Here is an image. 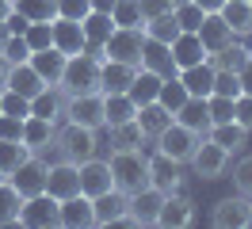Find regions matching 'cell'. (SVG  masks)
Returning a JSON list of instances; mask_svg holds the SVG:
<instances>
[{"instance_id":"6da1fadb","label":"cell","mask_w":252,"mask_h":229,"mask_svg":"<svg viewBox=\"0 0 252 229\" xmlns=\"http://www.w3.org/2000/svg\"><path fill=\"white\" fill-rule=\"evenodd\" d=\"M99 69H103V61H99V54H92V50L69 54L58 88H62L65 96H88V92H99Z\"/></svg>"},{"instance_id":"7a4b0ae2","label":"cell","mask_w":252,"mask_h":229,"mask_svg":"<svg viewBox=\"0 0 252 229\" xmlns=\"http://www.w3.org/2000/svg\"><path fill=\"white\" fill-rule=\"evenodd\" d=\"M107 164H111V176H115V187L123 195L149 187V157L142 149H115Z\"/></svg>"},{"instance_id":"3957f363","label":"cell","mask_w":252,"mask_h":229,"mask_svg":"<svg viewBox=\"0 0 252 229\" xmlns=\"http://www.w3.org/2000/svg\"><path fill=\"white\" fill-rule=\"evenodd\" d=\"M142 46H145V31L142 27H115L107 34V42L99 46V61L142 65Z\"/></svg>"},{"instance_id":"277c9868","label":"cell","mask_w":252,"mask_h":229,"mask_svg":"<svg viewBox=\"0 0 252 229\" xmlns=\"http://www.w3.org/2000/svg\"><path fill=\"white\" fill-rule=\"evenodd\" d=\"M54 145H58V153H62L65 161L80 164V161H88V157H95V153H99V134H95L92 126L65 122V130H58Z\"/></svg>"},{"instance_id":"5b68a950","label":"cell","mask_w":252,"mask_h":229,"mask_svg":"<svg viewBox=\"0 0 252 229\" xmlns=\"http://www.w3.org/2000/svg\"><path fill=\"white\" fill-rule=\"evenodd\" d=\"M199 137H203V134H195V130H188L184 122H176V119H172L157 137H153V141H157V153L172 157L176 164H188L191 153H195V145H199Z\"/></svg>"},{"instance_id":"8992f818","label":"cell","mask_w":252,"mask_h":229,"mask_svg":"<svg viewBox=\"0 0 252 229\" xmlns=\"http://www.w3.org/2000/svg\"><path fill=\"white\" fill-rule=\"evenodd\" d=\"M229 157H233V153H225L214 137H199V145H195L188 164L195 168L199 180H221V176L229 172Z\"/></svg>"},{"instance_id":"52a82bcc","label":"cell","mask_w":252,"mask_h":229,"mask_svg":"<svg viewBox=\"0 0 252 229\" xmlns=\"http://www.w3.org/2000/svg\"><path fill=\"white\" fill-rule=\"evenodd\" d=\"M65 122H77V126H103V92H88V96H65Z\"/></svg>"},{"instance_id":"ba28073f","label":"cell","mask_w":252,"mask_h":229,"mask_svg":"<svg viewBox=\"0 0 252 229\" xmlns=\"http://www.w3.org/2000/svg\"><path fill=\"white\" fill-rule=\"evenodd\" d=\"M58 210H62V202L54 195H31L23 198V206H19V226H31V229H50L58 226Z\"/></svg>"},{"instance_id":"9c48e42d","label":"cell","mask_w":252,"mask_h":229,"mask_svg":"<svg viewBox=\"0 0 252 229\" xmlns=\"http://www.w3.org/2000/svg\"><path fill=\"white\" fill-rule=\"evenodd\" d=\"M46 195H54L58 202L80 195V164L65 161V157L58 164H46Z\"/></svg>"},{"instance_id":"30bf717a","label":"cell","mask_w":252,"mask_h":229,"mask_svg":"<svg viewBox=\"0 0 252 229\" xmlns=\"http://www.w3.org/2000/svg\"><path fill=\"white\" fill-rule=\"evenodd\" d=\"M107 191H115V176H111L107 161H99V157L80 161V195L99 198V195H107Z\"/></svg>"},{"instance_id":"8fae6325","label":"cell","mask_w":252,"mask_h":229,"mask_svg":"<svg viewBox=\"0 0 252 229\" xmlns=\"http://www.w3.org/2000/svg\"><path fill=\"white\" fill-rule=\"evenodd\" d=\"M8 180H12V187H16L23 198L42 195V191H46V161H38V153H31V157H27Z\"/></svg>"},{"instance_id":"7c38bea8","label":"cell","mask_w":252,"mask_h":229,"mask_svg":"<svg viewBox=\"0 0 252 229\" xmlns=\"http://www.w3.org/2000/svg\"><path fill=\"white\" fill-rule=\"evenodd\" d=\"M191 222H195V202H191L188 195L172 191V195H164V198H160L157 226H164V229H188Z\"/></svg>"},{"instance_id":"4fadbf2b","label":"cell","mask_w":252,"mask_h":229,"mask_svg":"<svg viewBox=\"0 0 252 229\" xmlns=\"http://www.w3.org/2000/svg\"><path fill=\"white\" fill-rule=\"evenodd\" d=\"M210 222L218 229H249L252 226V206L245 195H233V198H221L214 214H210Z\"/></svg>"},{"instance_id":"5bb4252c","label":"cell","mask_w":252,"mask_h":229,"mask_svg":"<svg viewBox=\"0 0 252 229\" xmlns=\"http://www.w3.org/2000/svg\"><path fill=\"white\" fill-rule=\"evenodd\" d=\"M160 191L157 187H142V191H134L130 202H126V218H130V226H157V210H160Z\"/></svg>"},{"instance_id":"9a60e30c","label":"cell","mask_w":252,"mask_h":229,"mask_svg":"<svg viewBox=\"0 0 252 229\" xmlns=\"http://www.w3.org/2000/svg\"><path fill=\"white\" fill-rule=\"evenodd\" d=\"M195 34H199V42H203L206 58H210V54H218L221 46H229V42L237 38L233 31H229V23L221 19V12H206V15H203V23H199V31H195Z\"/></svg>"},{"instance_id":"2e32d148","label":"cell","mask_w":252,"mask_h":229,"mask_svg":"<svg viewBox=\"0 0 252 229\" xmlns=\"http://www.w3.org/2000/svg\"><path fill=\"white\" fill-rule=\"evenodd\" d=\"M126 202H130V195H123L119 187L107 191V195H99V198H92L95 226H130V218H126Z\"/></svg>"},{"instance_id":"e0dca14e","label":"cell","mask_w":252,"mask_h":229,"mask_svg":"<svg viewBox=\"0 0 252 229\" xmlns=\"http://www.w3.org/2000/svg\"><path fill=\"white\" fill-rule=\"evenodd\" d=\"M54 137H58V122L42 119V115H27V119H23V134H19V141H23L31 153H46L50 145H54Z\"/></svg>"},{"instance_id":"ac0fdd59","label":"cell","mask_w":252,"mask_h":229,"mask_svg":"<svg viewBox=\"0 0 252 229\" xmlns=\"http://www.w3.org/2000/svg\"><path fill=\"white\" fill-rule=\"evenodd\" d=\"M180 164H176L172 157H164V153H153L149 157V187H157L160 195H172L180 191Z\"/></svg>"},{"instance_id":"d6986e66","label":"cell","mask_w":252,"mask_h":229,"mask_svg":"<svg viewBox=\"0 0 252 229\" xmlns=\"http://www.w3.org/2000/svg\"><path fill=\"white\" fill-rule=\"evenodd\" d=\"M58 226H65V229H88V226H95L92 198H88V195L62 198V210H58Z\"/></svg>"},{"instance_id":"ffe728a7","label":"cell","mask_w":252,"mask_h":229,"mask_svg":"<svg viewBox=\"0 0 252 229\" xmlns=\"http://www.w3.org/2000/svg\"><path fill=\"white\" fill-rule=\"evenodd\" d=\"M4 88H8V92H19V96H27V99H34L38 92L46 88V80L34 73L31 61H16V65L8 69V80H4Z\"/></svg>"},{"instance_id":"44dd1931","label":"cell","mask_w":252,"mask_h":229,"mask_svg":"<svg viewBox=\"0 0 252 229\" xmlns=\"http://www.w3.org/2000/svg\"><path fill=\"white\" fill-rule=\"evenodd\" d=\"M168 50H172L176 73H180V69H191V65H199V61H206V50H203V42H199L195 31H180V38H176Z\"/></svg>"},{"instance_id":"7402d4cb","label":"cell","mask_w":252,"mask_h":229,"mask_svg":"<svg viewBox=\"0 0 252 229\" xmlns=\"http://www.w3.org/2000/svg\"><path fill=\"white\" fill-rule=\"evenodd\" d=\"M160 84H164V76H160V73H153V69L138 65V73H134V80H130L126 96L134 99V107H142V103H153V99L160 96Z\"/></svg>"},{"instance_id":"603a6c76","label":"cell","mask_w":252,"mask_h":229,"mask_svg":"<svg viewBox=\"0 0 252 229\" xmlns=\"http://www.w3.org/2000/svg\"><path fill=\"white\" fill-rule=\"evenodd\" d=\"M50 31H54V46H58L62 54H80V50H88V46H84V31H80L77 19H62V15H54Z\"/></svg>"},{"instance_id":"cb8c5ba5","label":"cell","mask_w":252,"mask_h":229,"mask_svg":"<svg viewBox=\"0 0 252 229\" xmlns=\"http://www.w3.org/2000/svg\"><path fill=\"white\" fill-rule=\"evenodd\" d=\"M65 61H69V54H62L58 46H46V50H34L31 54V65H34V73L42 76L46 84H58L65 73Z\"/></svg>"},{"instance_id":"d4e9b609","label":"cell","mask_w":252,"mask_h":229,"mask_svg":"<svg viewBox=\"0 0 252 229\" xmlns=\"http://www.w3.org/2000/svg\"><path fill=\"white\" fill-rule=\"evenodd\" d=\"M180 84L188 88V96H199L206 99L210 92H214V65L210 61H199V65H191V69H180Z\"/></svg>"},{"instance_id":"484cf974","label":"cell","mask_w":252,"mask_h":229,"mask_svg":"<svg viewBox=\"0 0 252 229\" xmlns=\"http://www.w3.org/2000/svg\"><path fill=\"white\" fill-rule=\"evenodd\" d=\"M138 73V65H126V61H103V69H99V92L111 96V92H126L130 88V80Z\"/></svg>"},{"instance_id":"4316f807","label":"cell","mask_w":252,"mask_h":229,"mask_svg":"<svg viewBox=\"0 0 252 229\" xmlns=\"http://www.w3.org/2000/svg\"><path fill=\"white\" fill-rule=\"evenodd\" d=\"M172 119H176V115H172L164 103H157V99H153V103H142L138 111H134V122L142 126V134H145V137H157Z\"/></svg>"},{"instance_id":"83f0119b","label":"cell","mask_w":252,"mask_h":229,"mask_svg":"<svg viewBox=\"0 0 252 229\" xmlns=\"http://www.w3.org/2000/svg\"><path fill=\"white\" fill-rule=\"evenodd\" d=\"M80 31H84V46H88L92 54H99V46L107 42V34L115 31V23H111L107 12H88L80 19Z\"/></svg>"},{"instance_id":"f1b7e54d","label":"cell","mask_w":252,"mask_h":229,"mask_svg":"<svg viewBox=\"0 0 252 229\" xmlns=\"http://www.w3.org/2000/svg\"><path fill=\"white\" fill-rule=\"evenodd\" d=\"M176 122H184V126H188V130H195V134H206V130H210V107H206V99L188 96V99H184V107L176 111Z\"/></svg>"},{"instance_id":"f546056e","label":"cell","mask_w":252,"mask_h":229,"mask_svg":"<svg viewBox=\"0 0 252 229\" xmlns=\"http://www.w3.org/2000/svg\"><path fill=\"white\" fill-rule=\"evenodd\" d=\"M31 115H42V119L58 122L65 115V92L58 88V84H46V88L31 99Z\"/></svg>"},{"instance_id":"4dcf8cb0","label":"cell","mask_w":252,"mask_h":229,"mask_svg":"<svg viewBox=\"0 0 252 229\" xmlns=\"http://www.w3.org/2000/svg\"><path fill=\"white\" fill-rule=\"evenodd\" d=\"M134 99L126 96V92H111L103 96V126H119V122H130L134 119Z\"/></svg>"},{"instance_id":"1f68e13d","label":"cell","mask_w":252,"mask_h":229,"mask_svg":"<svg viewBox=\"0 0 252 229\" xmlns=\"http://www.w3.org/2000/svg\"><path fill=\"white\" fill-rule=\"evenodd\" d=\"M218 12H221V19L229 23V31H233L237 38H241V34H252V8H249V0H225Z\"/></svg>"},{"instance_id":"d6a6232c","label":"cell","mask_w":252,"mask_h":229,"mask_svg":"<svg viewBox=\"0 0 252 229\" xmlns=\"http://www.w3.org/2000/svg\"><path fill=\"white\" fill-rule=\"evenodd\" d=\"M142 65H145V69H153V73H160V76H172L176 73L172 50H168L164 42H153V38H145V46H142Z\"/></svg>"},{"instance_id":"836d02e7","label":"cell","mask_w":252,"mask_h":229,"mask_svg":"<svg viewBox=\"0 0 252 229\" xmlns=\"http://www.w3.org/2000/svg\"><path fill=\"white\" fill-rule=\"evenodd\" d=\"M206 137H214L225 153H237L245 141H249V130H245V126H237V122H214V126L206 130Z\"/></svg>"},{"instance_id":"e575fe53","label":"cell","mask_w":252,"mask_h":229,"mask_svg":"<svg viewBox=\"0 0 252 229\" xmlns=\"http://www.w3.org/2000/svg\"><path fill=\"white\" fill-rule=\"evenodd\" d=\"M145 38H153V42H164V46H172L176 38H180V23H176V15L172 12H164L157 15V19H145Z\"/></svg>"},{"instance_id":"d590c367","label":"cell","mask_w":252,"mask_h":229,"mask_svg":"<svg viewBox=\"0 0 252 229\" xmlns=\"http://www.w3.org/2000/svg\"><path fill=\"white\" fill-rule=\"evenodd\" d=\"M111 23L115 27H145L142 0H115L111 4Z\"/></svg>"},{"instance_id":"8d00e7d4","label":"cell","mask_w":252,"mask_h":229,"mask_svg":"<svg viewBox=\"0 0 252 229\" xmlns=\"http://www.w3.org/2000/svg\"><path fill=\"white\" fill-rule=\"evenodd\" d=\"M27 157H31V149H27L19 137L16 141H12V137H0V172H4V176H12Z\"/></svg>"},{"instance_id":"74e56055","label":"cell","mask_w":252,"mask_h":229,"mask_svg":"<svg viewBox=\"0 0 252 229\" xmlns=\"http://www.w3.org/2000/svg\"><path fill=\"white\" fill-rule=\"evenodd\" d=\"M19 206H23V195L12 187V180H0V226H16Z\"/></svg>"},{"instance_id":"f35d334b","label":"cell","mask_w":252,"mask_h":229,"mask_svg":"<svg viewBox=\"0 0 252 229\" xmlns=\"http://www.w3.org/2000/svg\"><path fill=\"white\" fill-rule=\"evenodd\" d=\"M16 12L27 23H50L58 15V0H16Z\"/></svg>"},{"instance_id":"ab89813d","label":"cell","mask_w":252,"mask_h":229,"mask_svg":"<svg viewBox=\"0 0 252 229\" xmlns=\"http://www.w3.org/2000/svg\"><path fill=\"white\" fill-rule=\"evenodd\" d=\"M107 130H111V145H115V149H142V141H145L142 126L134 119L119 122V126H107Z\"/></svg>"},{"instance_id":"60d3db41","label":"cell","mask_w":252,"mask_h":229,"mask_svg":"<svg viewBox=\"0 0 252 229\" xmlns=\"http://www.w3.org/2000/svg\"><path fill=\"white\" fill-rule=\"evenodd\" d=\"M245 58H249V50H245V46H237V38L229 46H221L218 54H210V65H214V69H225V73H237V69H241V65H245Z\"/></svg>"},{"instance_id":"b9f144b4","label":"cell","mask_w":252,"mask_h":229,"mask_svg":"<svg viewBox=\"0 0 252 229\" xmlns=\"http://www.w3.org/2000/svg\"><path fill=\"white\" fill-rule=\"evenodd\" d=\"M184 99H188V88H184V84H180V76H164V84H160V96H157V103H164L168 107V111H180V107H184Z\"/></svg>"},{"instance_id":"7bdbcfd3","label":"cell","mask_w":252,"mask_h":229,"mask_svg":"<svg viewBox=\"0 0 252 229\" xmlns=\"http://www.w3.org/2000/svg\"><path fill=\"white\" fill-rule=\"evenodd\" d=\"M172 15H176V23H180V31H199V23H203L206 12L195 4V0H188V4H176Z\"/></svg>"},{"instance_id":"ee69618b","label":"cell","mask_w":252,"mask_h":229,"mask_svg":"<svg viewBox=\"0 0 252 229\" xmlns=\"http://www.w3.org/2000/svg\"><path fill=\"white\" fill-rule=\"evenodd\" d=\"M54 23V19H50ZM50 23H27V31H23V38H27V46L34 50H46V46H54V31H50Z\"/></svg>"},{"instance_id":"f6af8a7d","label":"cell","mask_w":252,"mask_h":229,"mask_svg":"<svg viewBox=\"0 0 252 229\" xmlns=\"http://www.w3.org/2000/svg\"><path fill=\"white\" fill-rule=\"evenodd\" d=\"M0 103H4V115H12V119H27L31 115V99L27 96H19V92H0Z\"/></svg>"},{"instance_id":"bcb514c9","label":"cell","mask_w":252,"mask_h":229,"mask_svg":"<svg viewBox=\"0 0 252 229\" xmlns=\"http://www.w3.org/2000/svg\"><path fill=\"white\" fill-rule=\"evenodd\" d=\"M210 96H229V99H237V96H241V76L225 73V69H214V92H210Z\"/></svg>"},{"instance_id":"7dc6e473","label":"cell","mask_w":252,"mask_h":229,"mask_svg":"<svg viewBox=\"0 0 252 229\" xmlns=\"http://www.w3.org/2000/svg\"><path fill=\"white\" fill-rule=\"evenodd\" d=\"M233 187H237V195L252 198V157H241L233 164Z\"/></svg>"},{"instance_id":"c3c4849f","label":"cell","mask_w":252,"mask_h":229,"mask_svg":"<svg viewBox=\"0 0 252 229\" xmlns=\"http://www.w3.org/2000/svg\"><path fill=\"white\" fill-rule=\"evenodd\" d=\"M206 107H210V126L214 122H233V99L229 96H206Z\"/></svg>"},{"instance_id":"681fc988","label":"cell","mask_w":252,"mask_h":229,"mask_svg":"<svg viewBox=\"0 0 252 229\" xmlns=\"http://www.w3.org/2000/svg\"><path fill=\"white\" fill-rule=\"evenodd\" d=\"M233 122H237V126H245V130L252 134V96H249V92H241V96L233 99Z\"/></svg>"},{"instance_id":"f907efd6","label":"cell","mask_w":252,"mask_h":229,"mask_svg":"<svg viewBox=\"0 0 252 229\" xmlns=\"http://www.w3.org/2000/svg\"><path fill=\"white\" fill-rule=\"evenodd\" d=\"M4 58L12 61V65H16V61H31V46H27V38H23V34H12V38L4 42Z\"/></svg>"},{"instance_id":"816d5d0a","label":"cell","mask_w":252,"mask_h":229,"mask_svg":"<svg viewBox=\"0 0 252 229\" xmlns=\"http://www.w3.org/2000/svg\"><path fill=\"white\" fill-rule=\"evenodd\" d=\"M92 12V0H58V15L62 19H84V15Z\"/></svg>"},{"instance_id":"f5cc1de1","label":"cell","mask_w":252,"mask_h":229,"mask_svg":"<svg viewBox=\"0 0 252 229\" xmlns=\"http://www.w3.org/2000/svg\"><path fill=\"white\" fill-rule=\"evenodd\" d=\"M172 12V0H142V15L145 19H157V15Z\"/></svg>"},{"instance_id":"db71d44e","label":"cell","mask_w":252,"mask_h":229,"mask_svg":"<svg viewBox=\"0 0 252 229\" xmlns=\"http://www.w3.org/2000/svg\"><path fill=\"white\" fill-rule=\"evenodd\" d=\"M23 134V119H12V115H0V137H16Z\"/></svg>"},{"instance_id":"11a10c76","label":"cell","mask_w":252,"mask_h":229,"mask_svg":"<svg viewBox=\"0 0 252 229\" xmlns=\"http://www.w3.org/2000/svg\"><path fill=\"white\" fill-rule=\"evenodd\" d=\"M237 76H241V92L252 96V50H249V58H245V65L237 69Z\"/></svg>"},{"instance_id":"9f6ffc18","label":"cell","mask_w":252,"mask_h":229,"mask_svg":"<svg viewBox=\"0 0 252 229\" xmlns=\"http://www.w3.org/2000/svg\"><path fill=\"white\" fill-rule=\"evenodd\" d=\"M12 12H16V4H12V0H0V23H8Z\"/></svg>"},{"instance_id":"6f0895ef","label":"cell","mask_w":252,"mask_h":229,"mask_svg":"<svg viewBox=\"0 0 252 229\" xmlns=\"http://www.w3.org/2000/svg\"><path fill=\"white\" fill-rule=\"evenodd\" d=\"M195 4H199L203 12H218V8H221V4H225V0H195Z\"/></svg>"},{"instance_id":"680465c9","label":"cell","mask_w":252,"mask_h":229,"mask_svg":"<svg viewBox=\"0 0 252 229\" xmlns=\"http://www.w3.org/2000/svg\"><path fill=\"white\" fill-rule=\"evenodd\" d=\"M8 69H12V61L0 54V88H4V80H8Z\"/></svg>"},{"instance_id":"91938a15","label":"cell","mask_w":252,"mask_h":229,"mask_svg":"<svg viewBox=\"0 0 252 229\" xmlns=\"http://www.w3.org/2000/svg\"><path fill=\"white\" fill-rule=\"evenodd\" d=\"M12 38V31H8V23H0V54H4V42Z\"/></svg>"},{"instance_id":"94428289","label":"cell","mask_w":252,"mask_h":229,"mask_svg":"<svg viewBox=\"0 0 252 229\" xmlns=\"http://www.w3.org/2000/svg\"><path fill=\"white\" fill-rule=\"evenodd\" d=\"M176 4H188V0H172V8H176Z\"/></svg>"},{"instance_id":"6125c7cd","label":"cell","mask_w":252,"mask_h":229,"mask_svg":"<svg viewBox=\"0 0 252 229\" xmlns=\"http://www.w3.org/2000/svg\"><path fill=\"white\" fill-rule=\"evenodd\" d=\"M0 92H4V88H0ZM0 115H4V103H0Z\"/></svg>"},{"instance_id":"be15d7a7","label":"cell","mask_w":252,"mask_h":229,"mask_svg":"<svg viewBox=\"0 0 252 229\" xmlns=\"http://www.w3.org/2000/svg\"><path fill=\"white\" fill-rule=\"evenodd\" d=\"M0 180H8V176H4V172H0Z\"/></svg>"},{"instance_id":"e7e4bbea","label":"cell","mask_w":252,"mask_h":229,"mask_svg":"<svg viewBox=\"0 0 252 229\" xmlns=\"http://www.w3.org/2000/svg\"><path fill=\"white\" fill-rule=\"evenodd\" d=\"M249 206H252V198H249Z\"/></svg>"},{"instance_id":"03108f58","label":"cell","mask_w":252,"mask_h":229,"mask_svg":"<svg viewBox=\"0 0 252 229\" xmlns=\"http://www.w3.org/2000/svg\"><path fill=\"white\" fill-rule=\"evenodd\" d=\"M249 8H252V0H249Z\"/></svg>"},{"instance_id":"003e7915","label":"cell","mask_w":252,"mask_h":229,"mask_svg":"<svg viewBox=\"0 0 252 229\" xmlns=\"http://www.w3.org/2000/svg\"><path fill=\"white\" fill-rule=\"evenodd\" d=\"M12 4H16V0H12Z\"/></svg>"}]
</instances>
